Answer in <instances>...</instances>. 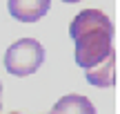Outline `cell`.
Instances as JSON below:
<instances>
[{"instance_id":"9c48e42d","label":"cell","mask_w":120,"mask_h":114,"mask_svg":"<svg viewBox=\"0 0 120 114\" xmlns=\"http://www.w3.org/2000/svg\"><path fill=\"white\" fill-rule=\"evenodd\" d=\"M47 114H53V112H47Z\"/></svg>"},{"instance_id":"3957f363","label":"cell","mask_w":120,"mask_h":114,"mask_svg":"<svg viewBox=\"0 0 120 114\" xmlns=\"http://www.w3.org/2000/svg\"><path fill=\"white\" fill-rule=\"evenodd\" d=\"M7 7L11 18H16L18 22H36L47 16L51 0H9Z\"/></svg>"},{"instance_id":"7a4b0ae2","label":"cell","mask_w":120,"mask_h":114,"mask_svg":"<svg viewBox=\"0 0 120 114\" xmlns=\"http://www.w3.org/2000/svg\"><path fill=\"white\" fill-rule=\"evenodd\" d=\"M45 61V47L36 38H20L9 45L4 54V69L13 76H29L40 69Z\"/></svg>"},{"instance_id":"6da1fadb","label":"cell","mask_w":120,"mask_h":114,"mask_svg":"<svg viewBox=\"0 0 120 114\" xmlns=\"http://www.w3.org/2000/svg\"><path fill=\"white\" fill-rule=\"evenodd\" d=\"M69 36L76 45V63L85 72L113 56V25L100 9L80 11L69 25Z\"/></svg>"},{"instance_id":"5b68a950","label":"cell","mask_w":120,"mask_h":114,"mask_svg":"<svg viewBox=\"0 0 120 114\" xmlns=\"http://www.w3.org/2000/svg\"><path fill=\"white\" fill-rule=\"evenodd\" d=\"M87 81L96 87H111L116 83V54H113L109 61L100 63L98 67L87 72Z\"/></svg>"},{"instance_id":"ba28073f","label":"cell","mask_w":120,"mask_h":114,"mask_svg":"<svg viewBox=\"0 0 120 114\" xmlns=\"http://www.w3.org/2000/svg\"><path fill=\"white\" fill-rule=\"evenodd\" d=\"M11 114H20V112H11Z\"/></svg>"},{"instance_id":"8992f818","label":"cell","mask_w":120,"mask_h":114,"mask_svg":"<svg viewBox=\"0 0 120 114\" xmlns=\"http://www.w3.org/2000/svg\"><path fill=\"white\" fill-rule=\"evenodd\" d=\"M0 107H2V83H0Z\"/></svg>"},{"instance_id":"52a82bcc","label":"cell","mask_w":120,"mask_h":114,"mask_svg":"<svg viewBox=\"0 0 120 114\" xmlns=\"http://www.w3.org/2000/svg\"><path fill=\"white\" fill-rule=\"evenodd\" d=\"M64 2H80V0H64Z\"/></svg>"},{"instance_id":"277c9868","label":"cell","mask_w":120,"mask_h":114,"mask_svg":"<svg viewBox=\"0 0 120 114\" xmlns=\"http://www.w3.org/2000/svg\"><path fill=\"white\" fill-rule=\"evenodd\" d=\"M53 114H96V107L82 94H67L53 105Z\"/></svg>"}]
</instances>
